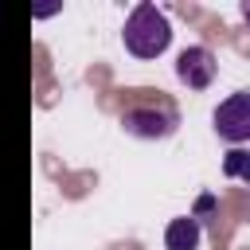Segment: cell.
<instances>
[{
  "label": "cell",
  "instance_id": "7",
  "mask_svg": "<svg viewBox=\"0 0 250 250\" xmlns=\"http://www.w3.org/2000/svg\"><path fill=\"white\" fill-rule=\"evenodd\" d=\"M215 207V195H199V203H195V211H211Z\"/></svg>",
  "mask_w": 250,
  "mask_h": 250
},
{
  "label": "cell",
  "instance_id": "1",
  "mask_svg": "<svg viewBox=\"0 0 250 250\" xmlns=\"http://www.w3.org/2000/svg\"><path fill=\"white\" fill-rule=\"evenodd\" d=\"M121 39H125L129 55H137V59H160L168 51V43H172V23H168V16L156 4H137L129 12V20H125Z\"/></svg>",
  "mask_w": 250,
  "mask_h": 250
},
{
  "label": "cell",
  "instance_id": "8",
  "mask_svg": "<svg viewBox=\"0 0 250 250\" xmlns=\"http://www.w3.org/2000/svg\"><path fill=\"white\" fill-rule=\"evenodd\" d=\"M242 20L250 23V0H242Z\"/></svg>",
  "mask_w": 250,
  "mask_h": 250
},
{
  "label": "cell",
  "instance_id": "6",
  "mask_svg": "<svg viewBox=\"0 0 250 250\" xmlns=\"http://www.w3.org/2000/svg\"><path fill=\"white\" fill-rule=\"evenodd\" d=\"M223 176L250 184V148H230V152L223 156Z\"/></svg>",
  "mask_w": 250,
  "mask_h": 250
},
{
  "label": "cell",
  "instance_id": "2",
  "mask_svg": "<svg viewBox=\"0 0 250 250\" xmlns=\"http://www.w3.org/2000/svg\"><path fill=\"white\" fill-rule=\"evenodd\" d=\"M121 125L129 137H141V141H164L176 133L180 125V113L168 105V102H133L121 109Z\"/></svg>",
  "mask_w": 250,
  "mask_h": 250
},
{
  "label": "cell",
  "instance_id": "5",
  "mask_svg": "<svg viewBox=\"0 0 250 250\" xmlns=\"http://www.w3.org/2000/svg\"><path fill=\"white\" fill-rule=\"evenodd\" d=\"M199 238H203V230H199V219L195 215H180L164 230V246L168 250H199Z\"/></svg>",
  "mask_w": 250,
  "mask_h": 250
},
{
  "label": "cell",
  "instance_id": "3",
  "mask_svg": "<svg viewBox=\"0 0 250 250\" xmlns=\"http://www.w3.org/2000/svg\"><path fill=\"white\" fill-rule=\"evenodd\" d=\"M211 121H215V133L227 145H234V148L246 145L250 141V90H238V94L223 98Z\"/></svg>",
  "mask_w": 250,
  "mask_h": 250
},
{
  "label": "cell",
  "instance_id": "4",
  "mask_svg": "<svg viewBox=\"0 0 250 250\" xmlns=\"http://www.w3.org/2000/svg\"><path fill=\"white\" fill-rule=\"evenodd\" d=\"M176 78L188 90H207L215 82V55L207 47H184L176 59Z\"/></svg>",
  "mask_w": 250,
  "mask_h": 250
}]
</instances>
